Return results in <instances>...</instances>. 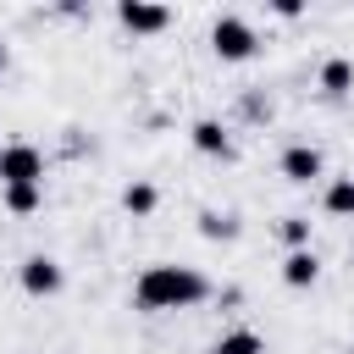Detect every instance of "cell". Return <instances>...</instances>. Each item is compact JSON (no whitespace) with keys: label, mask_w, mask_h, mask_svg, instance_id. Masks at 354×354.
Listing matches in <instances>:
<instances>
[{"label":"cell","mask_w":354,"mask_h":354,"mask_svg":"<svg viewBox=\"0 0 354 354\" xmlns=\"http://www.w3.org/2000/svg\"><path fill=\"white\" fill-rule=\"evenodd\" d=\"M138 310H194L210 299V282L194 266H144V277L133 282Z\"/></svg>","instance_id":"6da1fadb"},{"label":"cell","mask_w":354,"mask_h":354,"mask_svg":"<svg viewBox=\"0 0 354 354\" xmlns=\"http://www.w3.org/2000/svg\"><path fill=\"white\" fill-rule=\"evenodd\" d=\"M254 28L243 22V17H216V28H210V50L221 55V61H249L254 55Z\"/></svg>","instance_id":"7a4b0ae2"},{"label":"cell","mask_w":354,"mask_h":354,"mask_svg":"<svg viewBox=\"0 0 354 354\" xmlns=\"http://www.w3.org/2000/svg\"><path fill=\"white\" fill-rule=\"evenodd\" d=\"M17 183H39L44 188V155L33 144H6L0 149V188H17Z\"/></svg>","instance_id":"3957f363"},{"label":"cell","mask_w":354,"mask_h":354,"mask_svg":"<svg viewBox=\"0 0 354 354\" xmlns=\"http://www.w3.org/2000/svg\"><path fill=\"white\" fill-rule=\"evenodd\" d=\"M17 277H22V293H33V299H50V293H61V282H66V277H61V266H55L50 254H28Z\"/></svg>","instance_id":"277c9868"},{"label":"cell","mask_w":354,"mask_h":354,"mask_svg":"<svg viewBox=\"0 0 354 354\" xmlns=\"http://www.w3.org/2000/svg\"><path fill=\"white\" fill-rule=\"evenodd\" d=\"M116 17H122L127 33H160V28L171 22V11H166V6H149V0H122Z\"/></svg>","instance_id":"5b68a950"},{"label":"cell","mask_w":354,"mask_h":354,"mask_svg":"<svg viewBox=\"0 0 354 354\" xmlns=\"http://www.w3.org/2000/svg\"><path fill=\"white\" fill-rule=\"evenodd\" d=\"M188 138H194V149H199V155H216V160H232V138H227V127H221V122H210V116H199V122L188 127Z\"/></svg>","instance_id":"8992f818"},{"label":"cell","mask_w":354,"mask_h":354,"mask_svg":"<svg viewBox=\"0 0 354 354\" xmlns=\"http://www.w3.org/2000/svg\"><path fill=\"white\" fill-rule=\"evenodd\" d=\"M282 177H288V183L321 177V149H315V144H288V149H282Z\"/></svg>","instance_id":"52a82bcc"},{"label":"cell","mask_w":354,"mask_h":354,"mask_svg":"<svg viewBox=\"0 0 354 354\" xmlns=\"http://www.w3.org/2000/svg\"><path fill=\"white\" fill-rule=\"evenodd\" d=\"M315 277H321V260H315L310 249H293V254L282 260V282H288V288H315Z\"/></svg>","instance_id":"ba28073f"},{"label":"cell","mask_w":354,"mask_h":354,"mask_svg":"<svg viewBox=\"0 0 354 354\" xmlns=\"http://www.w3.org/2000/svg\"><path fill=\"white\" fill-rule=\"evenodd\" d=\"M354 88V61H343V55H332V61H321V94H332V100H343Z\"/></svg>","instance_id":"9c48e42d"},{"label":"cell","mask_w":354,"mask_h":354,"mask_svg":"<svg viewBox=\"0 0 354 354\" xmlns=\"http://www.w3.org/2000/svg\"><path fill=\"white\" fill-rule=\"evenodd\" d=\"M210 354H266V343H260V332L254 326H232V332H221L216 337V348Z\"/></svg>","instance_id":"30bf717a"},{"label":"cell","mask_w":354,"mask_h":354,"mask_svg":"<svg viewBox=\"0 0 354 354\" xmlns=\"http://www.w3.org/2000/svg\"><path fill=\"white\" fill-rule=\"evenodd\" d=\"M0 199H6L11 216H33V210L44 205V188H39V183H17V188H0Z\"/></svg>","instance_id":"8fae6325"},{"label":"cell","mask_w":354,"mask_h":354,"mask_svg":"<svg viewBox=\"0 0 354 354\" xmlns=\"http://www.w3.org/2000/svg\"><path fill=\"white\" fill-rule=\"evenodd\" d=\"M321 205H326V216H354V177H332Z\"/></svg>","instance_id":"7c38bea8"},{"label":"cell","mask_w":354,"mask_h":354,"mask_svg":"<svg viewBox=\"0 0 354 354\" xmlns=\"http://www.w3.org/2000/svg\"><path fill=\"white\" fill-rule=\"evenodd\" d=\"M155 199H160V194H155V183H127V188H122V205H127L133 216H149V210H155Z\"/></svg>","instance_id":"4fadbf2b"},{"label":"cell","mask_w":354,"mask_h":354,"mask_svg":"<svg viewBox=\"0 0 354 354\" xmlns=\"http://www.w3.org/2000/svg\"><path fill=\"white\" fill-rule=\"evenodd\" d=\"M199 232L205 238H238V221L221 216V210H199Z\"/></svg>","instance_id":"5bb4252c"},{"label":"cell","mask_w":354,"mask_h":354,"mask_svg":"<svg viewBox=\"0 0 354 354\" xmlns=\"http://www.w3.org/2000/svg\"><path fill=\"white\" fill-rule=\"evenodd\" d=\"M277 232H282V243H288V249H310V221H304V216H282V227H277Z\"/></svg>","instance_id":"9a60e30c"},{"label":"cell","mask_w":354,"mask_h":354,"mask_svg":"<svg viewBox=\"0 0 354 354\" xmlns=\"http://www.w3.org/2000/svg\"><path fill=\"white\" fill-rule=\"evenodd\" d=\"M0 72H6V44H0Z\"/></svg>","instance_id":"2e32d148"},{"label":"cell","mask_w":354,"mask_h":354,"mask_svg":"<svg viewBox=\"0 0 354 354\" xmlns=\"http://www.w3.org/2000/svg\"><path fill=\"white\" fill-rule=\"evenodd\" d=\"M343 354H354V348H343Z\"/></svg>","instance_id":"e0dca14e"}]
</instances>
